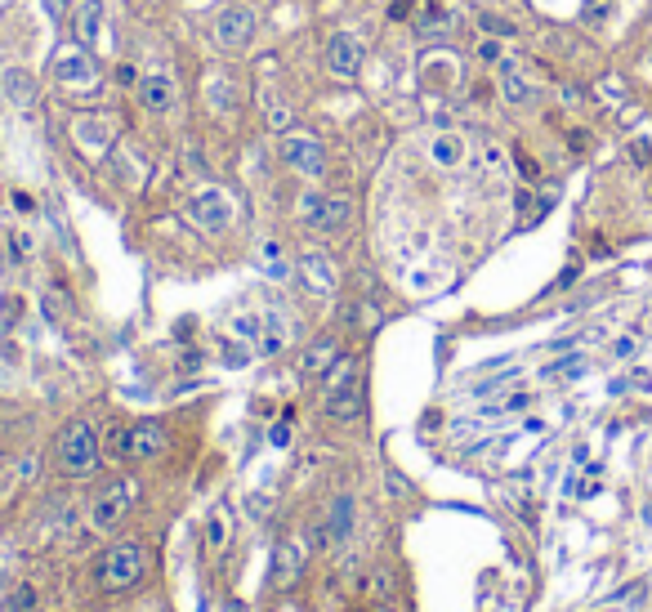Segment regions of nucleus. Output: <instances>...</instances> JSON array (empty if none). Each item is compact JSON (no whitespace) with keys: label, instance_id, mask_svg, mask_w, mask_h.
<instances>
[{"label":"nucleus","instance_id":"nucleus-2","mask_svg":"<svg viewBox=\"0 0 652 612\" xmlns=\"http://www.w3.org/2000/svg\"><path fill=\"white\" fill-rule=\"evenodd\" d=\"M99 434H94L90 420H72L59 434V470L67 478H85L99 470Z\"/></svg>","mask_w":652,"mask_h":612},{"label":"nucleus","instance_id":"nucleus-15","mask_svg":"<svg viewBox=\"0 0 652 612\" xmlns=\"http://www.w3.org/2000/svg\"><path fill=\"white\" fill-rule=\"evenodd\" d=\"M103 27H108V14H103V0H81L76 5V18H72V36L76 45H85V50H94L103 36Z\"/></svg>","mask_w":652,"mask_h":612},{"label":"nucleus","instance_id":"nucleus-10","mask_svg":"<svg viewBox=\"0 0 652 612\" xmlns=\"http://www.w3.org/2000/svg\"><path fill=\"white\" fill-rule=\"evenodd\" d=\"M134 99H139L143 112L166 117V112H175V103H179V81H175V76L152 72V76H143V81L134 85Z\"/></svg>","mask_w":652,"mask_h":612},{"label":"nucleus","instance_id":"nucleus-6","mask_svg":"<svg viewBox=\"0 0 652 612\" xmlns=\"http://www.w3.org/2000/svg\"><path fill=\"white\" fill-rule=\"evenodd\" d=\"M349 219H353L349 193H322V197L304 202V224H309L313 233H340V228H349Z\"/></svg>","mask_w":652,"mask_h":612},{"label":"nucleus","instance_id":"nucleus-19","mask_svg":"<svg viewBox=\"0 0 652 612\" xmlns=\"http://www.w3.org/2000/svg\"><path fill=\"white\" fill-rule=\"evenodd\" d=\"M5 99L14 103L18 112H32L36 108V81H32V72L9 68L5 72Z\"/></svg>","mask_w":652,"mask_h":612},{"label":"nucleus","instance_id":"nucleus-26","mask_svg":"<svg viewBox=\"0 0 652 612\" xmlns=\"http://www.w3.org/2000/svg\"><path fill=\"white\" fill-rule=\"evenodd\" d=\"M41 5L50 18H67V5H72V0H41Z\"/></svg>","mask_w":652,"mask_h":612},{"label":"nucleus","instance_id":"nucleus-29","mask_svg":"<svg viewBox=\"0 0 652 612\" xmlns=\"http://www.w3.org/2000/svg\"><path fill=\"white\" fill-rule=\"evenodd\" d=\"M0 595H5V572H0Z\"/></svg>","mask_w":652,"mask_h":612},{"label":"nucleus","instance_id":"nucleus-12","mask_svg":"<svg viewBox=\"0 0 652 612\" xmlns=\"http://www.w3.org/2000/svg\"><path fill=\"white\" fill-rule=\"evenodd\" d=\"M362 59H367V50H362L358 36L340 32L326 41V68H331L335 76H344V81H353V76L362 72Z\"/></svg>","mask_w":652,"mask_h":612},{"label":"nucleus","instance_id":"nucleus-20","mask_svg":"<svg viewBox=\"0 0 652 612\" xmlns=\"http://www.w3.org/2000/svg\"><path fill=\"white\" fill-rule=\"evenodd\" d=\"M429 157H434V166L456 170L460 161H465V139L460 135H434L429 139Z\"/></svg>","mask_w":652,"mask_h":612},{"label":"nucleus","instance_id":"nucleus-7","mask_svg":"<svg viewBox=\"0 0 652 612\" xmlns=\"http://www.w3.org/2000/svg\"><path fill=\"white\" fill-rule=\"evenodd\" d=\"M233 215H237V206L224 188H201L193 202H188V219H193L201 233H224V228L233 224Z\"/></svg>","mask_w":652,"mask_h":612},{"label":"nucleus","instance_id":"nucleus-11","mask_svg":"<svg viewBox=\"0 0 652 612\" xmlns=\"http://www.w3.org/2000/svg\"><path fill=\"white\" fill-rule=\"evenodd\" d=\"M166 447H170L166 425H157V420H134L130 425V438H126L130 461H161Z\"/></svg>","mask_w":652,"mask_h":612},{"label":"nucleus","instance_id":"nucleus-17","mask_svg":"<svg viewBox=\"0 0 652 612\" xmlns=\"http://www.w3.org/2000/svg\"><path fill=\"white\" fill-rule=\"evenodd\" d=\"M358 411H362V385H358V376H349L344 385L326 389V416H335V420H353Z\"/></svg>","mask_w":652,"mask_h":612},{"label":"nucleus","instance_id":"nucleus-21","mask_svg":"<svg viewBox=\"0 0 652 612\" xmlns=\"http://www.w3.org/2000/svg\"><path fill=\"white\" fill-rule=\"evenodd\" d=\"M264 121L277 130V135H282V130H291V121H295L291 103H286L282 94H264Z\"/></svg>","mask_w":652,"mask_h":612},{"label":"nucleus","instance_id":"nucleus-27","mask_svg":"<svg viewBox=\"0 0 652 612\" xmlns=\"http://www.w3.org/2000/svg\"><path fill=\"white\" fill-rule=\"evenodd\" d=\"M478 54H483L487 63H501V45H492V41H487V45H483V50H478Z\"/></svg>","mask_w":652,"mask_h":612},{"label":"nucleus","instance_id":"nucleus-18","mask_svg":"<svg viewBox=\"0 0 652 612\" xmlns=\"http://www.w3.org/2000/svg\"><path fill=\"white\" fill-rule=\"evenodd\" d=\"M335 362H340V344L326 336V340H313L309 349H304L300 371H304V376H326V371H331Z\"/></svg>","mask_w":652,"mask_h":612},{"label":"nucleus","instance_id":"nucleus-13","mask_svg":"<svg viewBox=\"0 0 652 612\" xmlns=\"http://www.w3.org/2000/svg\"><path fill=\"white\" fill-rule=\"evenodd\" d=\"M353 519H358V501H353L349 492H340L331 501V514H326V532H322V541L331 545V550H344L353 537Z\"/></svg>","mask_w":652,"mask_h":612},{"label":"nucleus","instance_id":"nucleus-8","mask_svg":"<svg viewBox=\"0 0 652 612\" xmlns=\"http://www.w3.org/2000/svg\"><path fill=\"white\" fill-rule=\"evenodd\" d=\"M72 139H76V148H85L90 157H103V152L112 148V139H117V117H112V112H81V117L72 121Z\"/></svg>","mask_w":652,"mask_h":612},{"label":"nucleus","instance_id":"nucleus-3","mask_svg":"<svg viewBox=\"0 0 652 612\" xmlns=\"http://www.w3.org/2000/svg\"><path fill=\"white\" fill-rule=\"evenodd\" d=\"M148 572V545L143 541H117L99 563V586L103 590H130Z\"/></svg>","mask_w":652,"mask_h":612},{"label":"nucleus","instance_id":"nucleus-28","mask_svg":"<svg viewBox=\"0 0 652 612\" xmlns=\"http://www.w3.org/2000/svg\"><path fill=\"white\" fill-rule=\"evenodd\" d=\"M519 175H523V179H536V161H527L523 152H519Z\"/></svg>","mask_w":652,"mask_h":612},{"label":"nucleus","instance_id":"nucleus-14","mask_svg":"<svg viewBox=\"0 0 652 612\" xmlns=\"http://www.w3.org/2000/svg\"><path fill=\"white\" fill-rule=\"evenodd\" d=\"M304 277V286H309L313 295H335V286H340V273H335V264L326 260L322 251H309L300 255V269H295Z\"/></svg>","mask_w":652,"mask_h":612},{"label":"nucleus","instance_id":"nucleus-1","mask_svg":"<svg viewBox=\"0 0 652 612\" xmlns=\"http://www.w3.org/2000/svg\"><path fill=\"white\" fill-rule=\"evenodd\" d=\"M54 81H59L67 94H76L81 103H94L103 94V68H99V59H94V50H85V45L59 50V59H54Z\"/></svg>","mask_w":652,"mask_h":612},{"label":"nucleus","instance_id":"nucleus-4","mask_svg":"<svg viewBox=\"0 0 652 612\" xmlns=\"http://www.w3.org/2000/svg\"><path fill=\"white\" fill-rule=\"evenodd\" d=\"M139 478H112L108 487H103L99 496H94L90 505V528L94 532H112L126 523V514L134 510V501H139Z\"/></svg>","mask_w":652,"mask_h":612},{"label":"nucleus","instance_id":"nucleus-9","mask_svg":"<svg viewBox=\"0 0 652 612\" xmlns=\"http://www.w3.org/2000/svg\"><path fill=\"white\" fill-rule=\"evenodd\" d=\"M282 161L300 179H322L326 175V152H322V143L309 139V135H286L282 139Z\"/></svg>","mask_w":652,"mask_h":612},{"label":"nucleus","instance_id":"nucleus-16","mask_svg":"<svg viewBox=\"0 0 652 612\" xmlns=\"http://www.w3.org/2000/svg\"><path fill=\"white\" fill-rule=\"evenodd\" d=\"M496 81H501V99L510 103V108H523V103L532 99V81H527V72H523L519 59H501Z\"/></svg>","mask_w":652,"mask_h":612},{"label":"nucleus","instance_id":"nucleus-5","mask_svg":"<svg viewBox=\"0 0 652 612\" xmlns=\"http://www.w3.org/2000/svg\"><path fill=\"white\" fill-rule=\"evenodd\" d=\"M255 32H260V14H255L251 5L219 9V18H215V45H219V50H228V54L251 50Z\"/></svg>","mask_w":652,"mask_h":612},{"label":"nucleus","instance_id":"nucleus-30","mask_svg":"<svg viewBox=\"0 0 652 612\" xmlns=\"http://www.w3.org/2000/svg\"><path fill=\"white\" fill-rule=\"evenodd\" d=\"M228 612H246V608H242V604H233V608H228Z\"/></svg>","mask_w":652,"mask_h":612},{"label":"nucleus","instance_id":"nucleus-22","mask_svg":"<svg viewBox=\"0 0 652 612\" xmlns=\"http://www.w3.org/2000/svg\"><path fill=\"white\" fill-rule=\"evenodd\" d=\"M304 568V554H300V545H282V550H277V577H282V586H291L295 581V572Z\"/></svg>","mask_w":652,"mask_h":612},{"label":"nucleus","instance_id":"nucleus-23","mask_svg":"<svg viewBox=\"0 0 652 612\" xmlns=\"http://www.w3.org/2000/svg\"><path fill=\"white\" fill-rule=\"evenodd\" d=\"M260 260H264V273L273 277V282H286V277H291V264H286V255L277 251V242L260 246Z\"/></svg>","mask_w":652,"mask_h":612},{"label":"nucleus","instance_id":"nucleus-24","mask_svg":"<svg viewBox=\"0 0 652 612\" xmlns=\"http://www.w3.org/2000/svg\"><path fill=\"white\" fill-rule=\"evenodd\" d=\"M224 510H215V519H210V532H206V545L210 550H219V545H224Z\"/></svg>","mask_w":652,"mask_h":612},{"label":"nucleus","instance_id":"nucleus-25","mask_svg":"<svg viewBox=\"0 0 652 612\" xmlns=\"http://www.w3.org/2000/svg\"><path fill=\"white\" fill-rule=\"evenodd\" d=\"M36 604V595H32V586H18V595H14V612H27Z\"/></svg>","mask_w":652,"mask_h":612}]
</instances>
